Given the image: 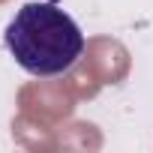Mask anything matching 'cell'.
I'll list each match as a JSON object with an SVG mask.
<instances>
[{
    "instance_id": "1",
    "label": "cell",
    "mask_w": 153,
    "mask_h": 153,
    "mask_svg": "<svg viewBox=\"0 0 153 153\" xmlns=\"http://www.w3.org/2000/svg\"><path fill=\"white\" fill-rule=\"evenodd\" d=\"M9 57L36 78L66 75L84 54V33L54 0L24 3L3 30Z\"/></svg>"
}]
</instances>
